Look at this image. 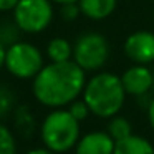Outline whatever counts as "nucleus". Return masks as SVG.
Here are the masks:
<instances>
[{"label":"nucleus","mask_w":154,"mask_h":154,"mask_svg":"<svg viewBox=\"0 0 154 154\" xmlns=\"http://www.w3.org/2000/svg\"><path fill=\"white\" fill-rule=\"evenodd\" d=\"M114 154H154V146L146 137L131 134L121 141H116Z\"/></svg>","instance_id":"obj_11"},{"label":"nucleus","mask_w":154,"mask_h":154,"mask_svg":"<svg viewBox=\"0 0 154 154\" xmlns=\"http://www.w3.org/2000/svg\"><path fill=\"white\" fill-rule=\"evenodd\" d=\"M25 154H57V152H53V151H50V149H47V147H37V149H32V151H28V152H25Z\"/></svg>","instance_id":"obj_20"},{"label":"nucleus","mask_w":154,"mask_h":154,"mask_svg":"<svg viewBox=\"0 0 154 154\" xmlns=\"http://www.w3.org/2000/svg\"><path fill=\"white\" fill-rule=\"evenodd\" d=\"M80 121L68 109L55 108L45 116L40 126V139L47 149L63 154L75 149L80 141Z\"/></svg>","instance_id":"obj_3"},{"label":"nucleus","mask_w":154,"mask_h":154,"mask_svg":"<svg viewBox=\"0 0 154 154\" xmlns=\"http://www.w3.org/2000/svg\"><path fill=\"white\" fill-rule=\"evenodd\" d=\"M20 0H0V12H14Z\"/></svg>","instance_id":"obj_17"},{"label":"nucleus","mask_w":154,"mask_h":154,"mask_svg":"<svg viewBox=\"0 0 154 154\" xmlns=\"http://www.w3.org/2000/svg\"><path fill=\"white\" fill-rule=\"evenodd\" d=\"M81 94L91 114L108 119L119 113L126 100V91L121 83V76L109 71H101L91 76L86 81Z\"/></svg>","instance_id":"obj_2"},{"label":"nucleus","mask_w":154,"mask_h":154,"mask_svg":"<svg viewBox=\"0 0 154 154\" xmlns=\"http://www.w3.org/2000/svg\"><path fill=\"white\" fill-rule=\"evenodd\" d=\"M5 55H7V47L0 42V70L5 66Z\"/></svg>","instance_id":"obj_19"},{"label":"nucleus","mask_w":154,"mask_h":154,"mask_svg":"<svg viewBox=\"0 0 154 154\" xmlns=\"http://www.w3.org/2000/svg\"><path fill=\"white\" fill-rule=\"evenodd\" d=\"M53 20L51 0H20L14 8V22L23 33H42Z\"/></svg>","instance_id":"obj_5"},{"label":"nucleus","mask_w":154,"mask_h":154,"mask_svg":"<svg viewBox=\"0 0 154 154\" xmlns=\"http://www.w3.org/2000/svg\"><path fill=\"white\" fill-rule=\"evenodd\" d=\"M116 141L108 131H91L80 137L75 146V154H114Z\"/></svg>","instance_id":"obj_9"},{"label":"nucleus","mask_w":154,"mask_h":154,"mask_svg":"<svg viewBox=\"0 0 154 154\" xmlns=\"http://www.w3.org/2000/svg\"><path fill=\"white\" fill-rule=\"evenodd\" d=\"M124 55L136 65H149L154 61V32H133L124 42Z\"/></svg>","instance_id":"obj_7"},{"label":"nucleus","mask_w":154,"mask_h":154,"mask_svg":"<svg viewBox=\"0 0 154 154\" xmlns=\"http://www.w3.org/2000/svg\"><path fill=\"white\" fill-rule=\"evenodd\" d=\"M86 85V71L70 61H50L33 78L32 93L35 100L47 108H63L75 101Z\"/></svg>","instance_id":"obj_1"},{"label":"nucleus","mask_w":154,"mask_h":154,"mask_svg":"<svg viewBox=\"0 0 154 154\" xmlns=\"http://www.w3.org/2000/svg\"><path fill=\"white\" fill-rule=\"evenodd\" d=\"M43 66V55L35 45L28 42H15L7 47L5 68L12 76L30 80L37 76Z\"/></svg>","instance_id":"obj_4"},{"label":"nucleus","mask_w":154,"mask_h":154,"mask_svg":"<svg viewBox=\"0 0 154 154\" xmlns=\"http://www.w3.org/2000/svg\"><path fill=\"white\" fill-rule=\"evenodd\" d=\"M61 17H63V20L66 22H73L78 18V15H81V10H80V5H78V2H73V4H65L61 5V10H60Z\"/></svg>","instance_id":"obj_16"},{"label":"nucleus","mask_w":154,"mask_h":154,"mask_svg":"<svg viewBox=\"0 0 154 154\" xmlns=\"http://www.w3.org/2000/svg\"><path fill=\"white\" fill-rule=\"evenodd\" d=\"M121 83L126 94L131 96H144L154 88V71L147 65H136L128 68L121 75Z\"/></svg>","instance_id":"obj_8"},{"label":"nucleus","mask_w":154,"mask_h":154,"mask_svg":"<svg viewBox=\"0 0 154 154\" xmlns=\"http://www.w3.org/2000/svg\"><path fill=\"white\" fill-rule=\"evenodd\" d=\"M47 57L50 61H70L73 60V45L66 38H53L47 45Z\"/></svg>","instance_id":"obj_12"},{"label":"nucleus","mask_w":154,"mask_h":154,"mask_svg":"<svg viewBox=\"0 0 154 154\" xmlns=\"http://www.w3.org/2000/svg\"><path fill=\"white\" fill-rule=\"evenodd\" d=\"M68 111H70V113L73 114L80 123H81V121H85L91 114V111H90V108H88V104H86V101H85V100L71 101V103L68 104Z\"/></svg>","instance_id":"obj_15"},{"label":"nucleus","mask_w":154,"mask_h":154,"mask_svg":"<svg viewBox=\"0 0 154 154\" xmlns=\"http://www.w3.org/2000/svg\"><path fill=\"white\" fill-rule=\"evenodd\" d=\"M106 131L114 141H121V139H124V137H128V136L133 134L131 123L124 116H118V114L113 116V118H109Z\"/></svg>","instance_id":"obj_13"},{"label":"nucleus","mask_w":154,"mask_h":154,"mask_svg":"<svg viewBox=\"0 0 154 154\" xmlns=\"http://www.w3.org/2000/svg\"><path fill=\"white\" fill-rule=\"evenodd\" d=\"M0 154H17V141L14 133L2 123H0Z\"/></svg>","instance_id":"obj_14"},{"label":"nucleus","mask_w":154,"mask_h":154,"mask_svg":"<svg viewBox=\"0 0 154 154\" xmlns=\"http://www.w3.org/2000/svg\"><path fill=\"white\" fill-rule=\"evenodd\" d=\"M118 0H78L81 15L90 20H104L116 10Z\"/></svg>","instance_id":"obj_10"},{"label":"nucleus","mask_w":154,"mask_h":154,"mask_svg":"<svg viewBox=\"0 0 154 154\" xmlns=\"http://www.w3.org/2000/svg\"><path fill=\"white\" fill-rule=\"evenodd\" d=\"M147 121H149L151 128L154 129V98L149 101V106H147Z\"/></svg>","instance_id":"obj_18"},{"label":"nucleus","mask_w":154,"mask_h":154,"mask_svg":"<svg viewBox=\"0 0 154 154\" xmlns=\"http://www.w3.org/2000/svg\"><path fill=\"white\" fill-rule=\"evenodd\" d=\"M51 2H55V4H58V5H65V4H73V2H78V0H51Z\"/></svg>","instance_id":"obj_21"},{"label":"nucleus","mask_w":154,"mask_h":154,"mask_svg":"<svg viewBox=\"0 0 154 154\" xmlns=\"http://www.w3.org/2000/svg\"><path fill=\"white\" fill-rule=\"evenodd\" d=\"M109 58V43L100 33L88 32L78 37L73 45V61L85 71H96L106 65Z\"/></svg>","instance_id":"obj_6"}]
</instances>
